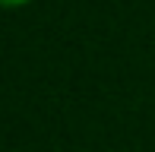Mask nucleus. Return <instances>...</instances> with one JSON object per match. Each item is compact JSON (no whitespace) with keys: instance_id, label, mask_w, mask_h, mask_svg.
<instances>
[{"instance_id":"obj_1","label":"nucleus","mask_w":155,"mask_h":152,"mask_svg":"<svg viewBox=\"0 0 155 152\" xmlns=\"http://www.w3.org/2000/svg\"><path fill=\"white\" fill-rule=\"evenodd\" d=\"M19 3H25V0H3V6H19Z\"/></svg>"}]
</instances>
